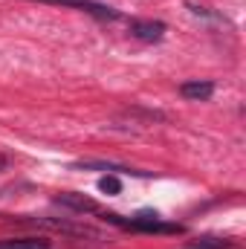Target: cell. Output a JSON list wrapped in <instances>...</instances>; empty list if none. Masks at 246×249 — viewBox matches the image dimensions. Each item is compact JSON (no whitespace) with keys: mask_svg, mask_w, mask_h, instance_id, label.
Segmentation results:
<instances>
[{"mask_svg":"<svg viewBox=\"0 0 246 249\" xmlns=\"http://www.w3.org/2000/svg\"><path fill=\"white\" fill-rule=\"evenodd\" d=\"M102 220L116 223V226H122V229H136V232H165V235H177V232H183V226H180V223H165L159 214H151V212L136 214V217H127V220H124L122 214L102 212Z\"/></svg>","mask_w":246,"mask_h":249,"instance_id":"1","label":"cell"},{"mask_svg":"<svg viewBox=\"0 0 246 249\" xmlns=\"http://www.w3.org/2000/svg\"><path fill=\"white\" fill-rule=\"evenodd\" d=\"M35 3H53V6H70V9H78V12H87L99 20H119L122 12L107 6V3H99V0H35Z\"/></svg>","mask_w":246,"mask_h":249,"instance_id":"2","label":"cell"},{"mask_svg":"<svg viewBox=\"0 0 246 249\" xmlns=\"http://www.w3.org/2000/svg\"><path fill=\"white\" fill-rule=\"evenodd\" d=\"M72 168L78 171H105V174H133V177H151L145 171H136V168H127V165H119V162H105V160H84V162H75Z\"/></svg>","mask_w":246,"mask_h":249,"instance_id":"3","label":"cell"},{"mask_svg":"<svg viewBox=\"0 0 246 249\" xmlns=\"http://www.w3.org/2000/svg\"><path fill=\"white\" fill-rule=\"evenodd\" d=\"M130 35L139 38V41L154 44V41H162L165 23H162V20H130Z\"/></svg>","mask_w":246,"mask_h":249,"instance_id":"4","label":"cell"},{"mask_svg":"<svg viewBox=\"0 0 246 249\" xmlns=\"http://www.w3.org/2000/svg\"><path fill=\"white\" fill-rule=\"evenodd\" d=\"M55 203L64 206V209H72V212H78V214H96L99 212V206H96V200H90V197H84V194H75V191H61L58 197H55Z\"/></svg>","mask_w":246,"mask_h":249,"instance_id":"5","label":"cell"},{"mask_svg":"<svg viewBox=\"0 0 246 249\" xmlns=\"http://www.w3.org/2000/svg\"><path fill=\"white\" fill-rule=\"evenodd\" d=\"M211 93H214L211 81H185V84H180V96L188 99V102H206V99H211Z\"/></svg>","mask_w":246,"mask_h":249,"instance_id":"6","label":"cell"},{"mask_svg":"<svg viewBox=\"0 0 246 249\" xmlns=\"http://www.w3.org/2000/svg\"><path fill=\"white\" fill-rule=\"evenodd\" d=\"M0 249H53L47 238H9L0 241Z\"/></svg>","mask_w":246,"mask_h":249,"instance_id":"7","label":"cell"},{"mask_svg":"<svg viewBox=\"0 0 246 249\" xmlns=\"http://www.w3.org/2000/svg\"><path fill=\"white\" fill-rule=\"evenodd\" d=\"M188 249H238V244L223 241V238H200V241H194Z\"/></svg>","mask_w":246,"mask_h":249,"instance_id":"8","label":"cell"},{"mask_svg":"<svg viewBox=\"0 0 246 249\" xmlns=\"http://www.w3.org/2000/svg\"><path fill=\"white\" fill-rule=\"evenodd\" d=\"M99 188H102L105 194H119V191H122V183H119L116 174H105V177L99 180Z\"/></svg>","mask_w":246,"mask_h":249,"instance_id":"9","label":"cell"},{"mask_svg":"<svg viewBox=\"0 0 246 249\" xmlns=\"http://www.w3.org/2000/svg\"><path fill=\"white\" fill-rule=\"evenodd\" d=\"M188 9H191L194 15H203V18H214V20H223V18H220L217 12H211L209 6H197V3H188Z\"/></svg>","mask_w":246,"mask_h":249,"instance_id":"10","label":"cell"},{"mask_svg":"<svg viewBox=\"0 0 246 249\" xmlns=\"http://www.w3.org/2000/svg\"><path fill=\"white\" fill-rule=\"evenodd\" d=\"M6 165H9V157H6V154H0V171H6Z\"/></svg>","mask_w":246,"mask_h":249,"instance_id":"11","label":"cell"}]
</instances>
